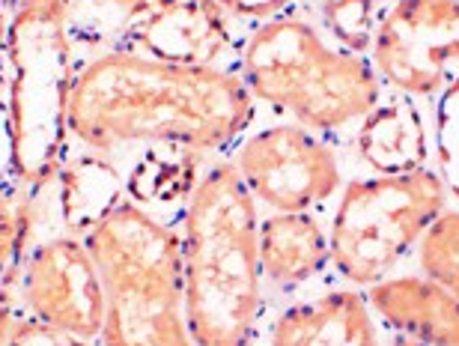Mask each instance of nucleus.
<instances>
[{"mask_svg": "<svg viewBox=\"0 0 459 346\" xmlns=\"http://www.w3.org/2000/svg\"><path fill=\"white\" fill-rule=\"evenodd\" d=\"M420 275L442 284L447 293L459 298V212L445 209L420 236L418 245Z\"/></svg>", "mask_w": 459, "mask_h": 346, "instance_id": "nucleus-16", "label": "nucleus"}, {"mask_svg": "<svg viewBox=\"0 0 459 346\" xmlns=\"http://www.w3.org/2000/svg\"><path fill=\"white\" fill-rule=\"evenodd\" d=\"M260 215L233 165L200 173L182 233V311L195 346H247L263 307Z\"/></svg>", "mask_w": 459, "mask_h": 346, "instance_id": "nucleus-2", "label": "nucleus"}, {"mask_svg": "<svg viewBox=\"0 0 459 346\" xmlns=\"http://www.w3.org/2000/svg\"><path fill=\"white\" fill-rule=\"evenodd\" d=\"M323 18L337 39L346 45V51L364 54L373 48L376 36V15H373V0H325Z\"/></svg>", "mask_w": 459, "mask_h": 346, "instance_id": "nucleus-19", "label": "nucleus"}, {"mask_svg": "<svg viewBox=\"0 0 459 346\" xmlns=\"http://www.w3.org/2000/svg\"><path fill=\"white\" fill-rule=\"evenodd\" d=\"M132 39L137 54L146 57L182 66H215L230 48V24L227 13L212 0H161L143 9Z\"/></svg>", "mask_w": 459, "mask_h": 346, "instance_id": "nucleus-10", "label": "nucleus"}, {"mask_svg": "<svg viewBox=\"0 0 459 346\" xmlns=\"http://www.w3.org/2000/svg\"><path fill=\"white\" fill-rule=\"evenodd\" d=\"M84 245L102 275L105 346H195L182 311V236L132 200L117 203Z\"/></svg>", "mask_w": 459, "mask_h": 346, "instance_id": "nucleus-3", "label": "nucleus"}, {"mask_svg": "<svg viewBox=\"0 0 459 346\" xmlns=\"http://www.w3.org/2000/svg\"><path fill=\"white\" fill-rule=\"evenodd\" d=\"M60 206L66 227L72 233L84 236L87 230L102 221L117 203H123L119 197V179L117 170L108 168L99 159H78L63 170L60 177Z\"/></svg>", "mask_w": 459, "mask_h": 346, "instance_id": "nucleus-15", "label": "nucleus"}, {"mask_svg": "<svg viewBox=\"0 0 459 346\" xmlns=\"http://www.w3.org/2000/svg\"><path fill=\"white\" fill-rule=\"evenodd\" d=\"M373 69L409 96H433L459 69V0H397L376 27Z\"/></svg>", "mask_w": 459, "mask_h": 346, "instance_id": "nucleus-7", "label": "nucleus"}, {"mask_svg": "<svg viewBox=\"0 0 459 346\" xmlns=\"http://www.w3.org/2000/svg\"><path fill=\"white\" fill-rule=\"evenodd\" d=\"M256 239L260 269L272 284H305L332 263L328 236L310 212H272L260 221Z\"/></svg>", "mask_w": 459, "mask_h": 346, "instance_id": "nucleus-13", "label": "nucleus"}, {"mask_svg": "<svg viewBox=\"0 0 459 346\" xmlns=\"http://www.w3.org/2000/svg\"><path fill=\"white\" fill-rule=\"evenodd\" d=\"M195 165L186 156H164V152H150L137 170H132L128 188L137 200H170L182 188L186 195H191V188L197 186L200 177H191Z\"/></svg>", "mask_w": 459, "mask_h": 346, "instance_id": "nucleus-18", "label": "nucleus"}, {"mask_svg": "<svg viewBox=\"0 0 459 346\" xmlns=\"http://www.w3.org/2000/svg\"><path fill=\"white\" fill-rule=\"evenodd\" d=\"M6 346H90V341L75 338V334L63 332L57 325L36 320V316H22L9 329Z\"/></svg>", "mask_w": 459, "mask_h": 346, "instance_id": "nucleus-20", "label": "nucleus"}, {"mask_svg": "<svg viewBox=\"0 0 459 346\" xmlns=\"http://www.w3.org/2000/svg\"><path fill=\"white\" fill-rule=\"evenodd\" d=\"M13 0H0V54L6 51V33H9V22H13Z\"/></svg>", "mask_w": 459, "mask_h": 346, "instance_id": "nucleus-23", "label": "nucleus"}, {"mask_svg": "<svg viewBox=\"0 0 459 346\" xmlns=\"http://www.w3.org/2000/svg\"><path fill=\"white\" fill-rule=\"evenodd\" d=\"M272 346H379V329L364 293L334 290L287 307L272 323Z\"/></svg>", "mask_w": 459, "mask_h": 346, "instance_id": "nucleus-12", "label": "nucleus"}, {"mask_svg": "<svg viewBox=\"0 0 459 346\" xmlns=\"http://www.w3.org/2000/svg\"><path fill=\"white\" fill-rule=\"evenodd\" d=\"M367 302L403 338L459 346V298L427 275H397L367 287Z\"/></svg>", "mask_w": 459, "mask_h": 346, "instance_id": "nucleus-11", "label": "nucleus"}, {"mask_svg": "<svg viewBox=\"0 0 459 346\" xmlns=\"http://www.w3.org/2000/svg\"><path fill=\"white\" fill-rule=\"evenodd\" d=\"M15 323V314H13V293L0 290V346H6L9 338V329Z\"/></svg>", "mask_w": 459, "mask_h": 346, "instance_id": "nucleus-22", "label": "nucleus"}, {"mask_svg": "<svg viewBox=\"0 0 459 346\" xmlns=\"http://www.w3.org/2000/svg\"><path fill=\"white\" fill-rule=\"evenodd\" d=\"M394 4H397V0H394Z\"/></svg>", "mask_w": 459, "mask_h": 346, "instance_id": "nucleus-24", "label": "nucleus"}, {"mask_svg": "<svg viewBox=\"0 0 459 346\" xmlns=\"http://www.w3.org/2000/svg\"><path fill=\"white\" fill-rule=\"evenodd\" d=\"M30 221V200L0 188V290L6 293L22 281Z\"/></svg>", "mask_w": 459, "mask_h": 346, "instance_id": "nucleus-17", "label": "nucleus"}, {"mask_svg": "<svg viewBox=\"0 0 459 346\" xmlns=\"http://www.w3.org/2000/svg\"><path fill=\"white\" fill-rule=\"evenodd\" d=\"M358 150L367 165L379 173H409L420 170L427 159V138L418 108L400 102L376 105L358 129Z\"/></svg>", "mask_w": 459, "mask_h": 346, "instance_id": "nucleus-14", "label": "nucleus"}, {"mask_svg": "<svg viewBox=\"0 0 459 346\" xmlns=\"http://www.w3.org/2000/svg\"><path fill=\"white\" fill-rule=\"evenodd\" d=\"M233 168L272 212H310L341 186L334 150L305 125H272L247 138Z\"/></svg>", "mask_w": 459, "mask_h": 346, "instance_id": "nucleus-8", "label": "nucleus"}, {"mask_svg": "<svg viewBox=\"0 0 459 346\" xmlns=\"http://www.w3.org/2000/svg\"><path fill=\"white\" fill-rule=\"evenodd\" d=\"M242 81L254 99L290 111L316 132L343 129L379 105L373 63L332 48L299 18H272L256 27L242 51Z\"/></svg>", "mask_w": 459, "mask_h": 346, "instance_id": "nucleus-4", "label": "nucleus"}, {"mask_svg": "<svg viewBox=\"0 0 459 346\" xmlns=\"http://www.w3.org/2000/svg\"><path fill=\"white\" fill-rule=\"evenodd\" d=\"M445 209V182L427 168L349 182L328 233L332 266L352 287L379 284Z\"/></svg>", "mask_w": 459, "mask_h": 346, "instance_id": "nucleus-6", "label": "nucleus"}, {"mask_svg": "<svg viewBox=\"0 0 459 346\" xmlns=\"http://www.w3.org/2000/svg\"><path fill=\"white\" fill-rule=\"evenodd\" d=\"M254 114L251 90L224 69L114 51L75 75L69 132L99 152L134 141L221 150L254 123Z\"/></svg>", "mask_w": 459, "mask_h": 346, "instance_id": "nucleus-1", "label": "nucleus"}, {"mask_svg": "<svg viewBox=\"0 0 459 346\" xmlns=\"http://www.w3.org/2000/svg\"><path fill=\"white\" fill-rule=\"evenodd\" d=\"M22 298L36 320L57 325L75 338H102L108 293L84 239L60 236L39 245L24 263Z\"/></svg>", "mask_w": 459, "mask_h": 346, "instance_id": "nucleus-9", "label": "nucleus"}, {"mask_svg": "<svg viewBox=\"0 0 459 346\" xmlns=\"http://www.w3.org/2000/svg\"><path fill=\"white\" fill-rule=\"evenodd\" d=\"M69 0H22L6 33V129L15 177L30 188L60 173L69 141Z\"/></svg>", "mask_w": 459, "mask_h": 346, "instance_id": "nucleus-5", "label": "nucleus"}, {"mask_svg": "<svg viewBox=\"0 0 459 346\" xmlns=\"http://www.w3.org/2000/svg\"><path fill=\"white\" fill-rule=\"evenodd\" d=\"M215 6H221L227 15L238 18H254V22H272L281 15V9L290 0H212Z\"/></svg>", "mask_w": 459, "mask_h": 346, "instance_id": "nucleus-21", "label": "nucleus"}]
</instances>
